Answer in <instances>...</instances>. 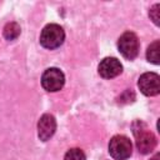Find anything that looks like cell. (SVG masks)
<instances>
[{"instance_id": "cell-1", "label": "cell", "mask_w": 160, "mask_h": 160, "mask_svg": "<svg viewBox=\"0 0 160 160\" xmlns=\"http://www.w3.org/2000/svg\"><path fill=\"white\" fill-rule=\"evenodd\" d=\"M131 129L135 136V145H136L138 151L142 155L150 154L158 144L156 136L150 130L146 129V125L141 120H135L132 122Z\"/></svg>"}, {"instance_id": "cell-2", "label": "cell", "mask_w": 160, "mask_h": 160, "mask_svg": "<svg viewBox=\"0 0 160 160\" xmlns=\"http://www.w3.org/2000/svg\"><path fill=\"white\" fill-rule=\"evenodd\" d=\"M65 40V31L58 24H48L40 32V45L45 49L54 50L62 45Z\"/></svg>"}, {"instance_id": "cell-3", "label": "cell", "mask_w": 160, "mask_h": 160, "mask_svg": "<svg viewBox=\"0 0 160 160\" xmlns=\"http://www.w3.org/2000/svg\"><path fill=\"white\" fill-rule=\"evenodd\" d=\"M108 150L114 160H126L131 156L132 144L131 140L125 135H115L110 139Z\"/></svg>"}, {"instance_id": "cell-4", "label": "cell", "mask_w": 160, "mask_h": 160, "mask_svg": "<svg viewBox=\"0 0 160 160\" xmlns=\"http://www.w3.org/2000/svg\"><path fill=\"white\" fill-rule=\"evenodd\" d=\"M139 39L132 31H125L118 39V50L128 60H134L139 54Z\"/></svg>"}, {"instance_id": "cell-5", "label": "cell", "mask_w": 160, "mask_h": 160, "mask_svg": "<svg viewBox=\"0 0 160 160\" xmlns=\"http://www.w3.org/2000/svg\"><path fill=\"white\" fill-rule=\"evenodd\" d=\"M41 86L49 92H56L65 84V75L58 68H48L41 75Z\"/></svg>"}, {"instance_id": "cell-6", "label": "cell", "mask_w": 160, "mask_h": 160, "mask_svg": "<svg viewBox=\"0 0 160 160\" xmlns=\"http://www.w3.org/2000/svg\"><path fill=\"white\" fill-rule=\"evenodd\" d=\"M140 91L146 96H155L160 92V76L156 72H144L138 80Z\"/></svg>"}, {"instance_id": "cell-7", "label": "cell", "mask_w": 160, "mask_h": 160, "mask_svg": "<svg viewBox=\"0 0 160 160\" xmlns=\"http://www.w3.org/2000/svg\"><path fill=\"white\" fill-rule=\"evenodd\" d=\"M98 72L104 79H112L122 72V65L116 58H104L98 65Z\"/></svg>"}, {"instance_id": "cell-8", "label": "cell", "mask_w": 160, "mask_h": 160, "mask_svg": "<svg viewBox=\"0 0 160 160\" xmlns=\"http://www.w3.org/2000/svg\"><path fill=\"white\" fill-rule=\"evenodd\" d=\"M56 131V120L51 114H44L38 121V136L41 141H48Z\"/></svg>"}, {"instance_id": "cell-9", "label": "cell", "mask_w": 160, "mask_h": 160, "mask_svg": "<svg viewBox=\"0 0 160 160\" xmlns=\"http://www.w3.org/2000/svg\"><path fill=\"white\" fill-rule=\"evenodd\" d=\"M21 34V28L16 21H11L8 22L4 29H2V36L5 38V40L8 41H14L19 38V35Z\"/></svg>"}, {"instance_id": "cell-10", "label": "cell", "mask_w": 160, "mask_h": 160, "mask_svg": "<svg viewBox=\"0 0 160 160\" xmlns=\"http://www.w3.org/2000/svg\"><path fill=\"white\" fill-rule=\"evenodd\" d=\"M146 60L154 65L160 64V41L155 40L152 41L146 50Z\"/></svg>"}, {"instance_id": "cell-11", "label": "cell", "mask_w": 160, "mask_h": 160, "mask_svg": "<svg viewBox=\"0 0 160 160\" xmlns=\"http://www.w3.org/2000/svg\"><path fill=\"white\" fill-rule=\"evenodd\" d=\"M64 160H86V155L80 148H71L65 152Z\"/></svg>"}, {"instance_id": "cell-12", "label": "cell", "mask_w": 160, "mask_h": 160, "mask_svg": "<svg viewBox=\"0 0 160 160\" xmlns=\"http://www.w3.org/2000/svg\"><path fill=\"white\" fill-rule=\"evenodd\" d=\"M149 16H150V19L152 20V22H154L155 25H159V24H160V4H159V2L155 4V5H152V6L150 8V10H149Z\"/></svg>"}, {"instance_id": "cell-13", "label": "cell", "mask_w": 160, "mask_h": 160, "mask_svg": "<svg viewBox=\"0 0 160 160\" xmlns=\"http://www.w3.org/2000/svg\"><path fill=\"white\" fill-rule=\"evenodd\" d=\"M135 98V94L134 91H131V89H126L119 98H118V102L119 104H128V102H132Z\"/></svg>"}, {"instance_id": "cell-14", "label": "cell", "mask_w": 160, "mask_h": 160, "mask_svg": "<svg viewBox=\"0 0 160 160\" xmlns=\"http://www.w3.org/2000/svg\"><path fill=\"white\" fill-rule=\"evenodd\" d=\"M159 158H160V154L158 152V154H155V155H154V158H152L151 160H159Z\"/></svg>"}]
</instances>
